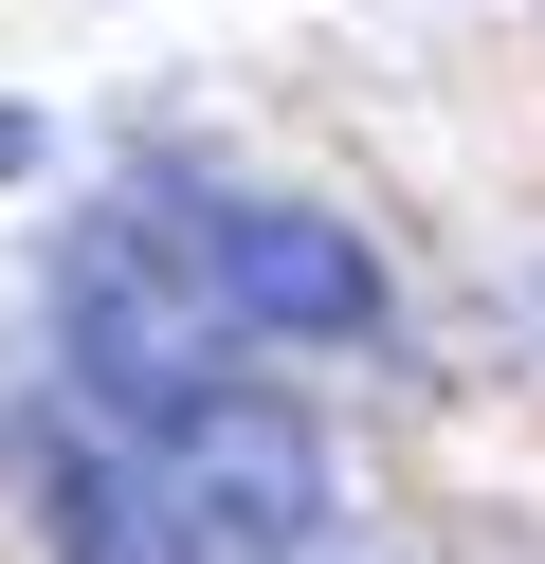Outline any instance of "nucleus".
I'll return each mask as SVG.
<instances>
[{"mask_svg":"<svg viewBox=\"0 0 545 564\" xmlns=\"http://www.w3.org/2000/svg\"><path fill=\"white\" fill-rule=\"evenodd\" d=\"M200 273H218V310H237V328H273V346H363V328H382L363 237H346V219H291V200L200 219Z\"/></svg>","mask_w":545,"mask_h":564,"instance_id":"obj_2","label":"nucleus"},{"mask_svg":"<svg viewBox=\"0 0 545 564\" xmlns=\"http://www.w3.org/2000/svg\"><path fill=\"white\" fill-rule=\"evenodd\" d=\"M36 528H55V564H218V528L182 510V474H164V455H128V437H55Z\"/></svg>","mask_w":545,"mask_h":564,"instance_id":"obj_3","label":"nucleus"},{"mask_svg":"<svg viewBox=\"0 0 545 564\" xmlns=\"http://www.w3.org/2000/svg\"><path fill=\"white\" fill-rule=\"evenodd\" d=\"M164 474H182V510L237 528V546H309L327 528V437L291 401H254V382H218V401L164 419Z\"/></svg>","mask_w":545,"mask_h":564,"instance_id":"obj_1","label":"nucleus"},{"mask_svg":"<svg viewBox=\"0 0 545 564\" xmlns=\"http://www.w3.org/2000/svg\"><path fill=\"white\" fill-rule=\"evenodd\" d=\"M73 346H91V382H109V401H145V419L218 401V382H200V328H182V310L145 292L128 256H91V273H73Z\"/></svg>","mask_w":545,"mask_h":564,"instance_id":"obj_4","label":"nucleus"}]
</instances>
